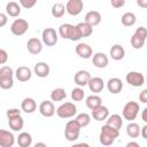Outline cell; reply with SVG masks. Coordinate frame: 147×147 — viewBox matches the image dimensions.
I'll return each instance as SVG.
<instances>
[{
  "label": "cell",
  "instance_id": "obj_36",
  "mask_svg": "<svg viewBox=\"0 0 147 147\" xmlns=\"http://www.w3.org/2000/svg\"><path fill=\"white\" fill-rule=\"evenodd\" d=\"M71 26H72V24H69V23L61 24L60 28H59V34H60V37H62L63 39H68Z\"/></svg>",
  "mask_w": 147,
  "mask_h": 147
},
{
  "label": "cell",
  "instance_id": "obj_24",
  "mask_svg": "<svg viewBox=\"0 0 147 147\" xmlns=\"http://www.w3.org/2000/svg\"><path fill=\"white\" fill-rule=\"evenodd\" d=\"M8 125L13 131H21L24 126V119L22 118L21 115L8 118Z\"/></svg>",
  "mask_w": 147,
  "mask_h": 147
},
{
  "label": "cell",
  "instance_id": "obj_45",
  "mask_svg": "<svg viewBox=\"0 0 147 147\" xmlns=\"http://www.w3.org/2000/svg\"><path fill=\"white\" fill-rule=\"evenodd\" d=\"M139 100L142 102V103H146L147 102V90H142L139 94Z\"/></svg>",
  "mask_w": 147,
  "mask_h": 147
},
{
  "label": "cell",
  "instance_id": "obj_6",
  "mask_svg": "<svg viewBox=\"0 0 147 147\" xmlns=\"http://www.w3.org/2000/svg\"><path fill=\"white\" fill-rule=\"evenodd\" d=\"M57 39H59L57 32L53 28H46L41 33L42 44H45L46 46H55L57 42Z\"/></svg>",
  "mask_w": 147,
  "mask_h": 147
},
{
  "label": "cell",
  "instance_id": "obj_7",
  "mask_svg": "<svg viewBox=\"0 0 147 147\" xmlns=\"http://www.w3.org/2000/svg\"><path fill=\"white\" fill-rule=\"evenodd\" d=\"M28 29L29 23L23 18H16L10 25V31L14 36H23L28 31Z\"/></svg>",
  "mask_w": 147,
  "mask_h": 147
},
{
  "label": "cell",
  "instance_id": "obj_13",
  "mask_svg": "<svg viewBox=\"0 0 147 147\" xmlns=\"http://www.w3.org/2000/svg\"><path fill=\"white\" fill-rule=\"evenodd\" d=\"M39 113L44 117H52L55 114V107L52 101L45 100L39 105Z\"/></svg>",
  "mask_w": 147,
  "mask_h": 147
},
{
  "label": "cell",
  "instance_id": "obj_33",
  "mask_svg": "<svg viewBox=\"0 0 147 147\" xmlns=\"http://www.w3.org/2000/svg\"><path fill=\"white\" fill-rule=\"evenodd\" d=\"M77 26L79 28V31H80V34H82V38H86V37H90L92 33H93V26H91L90 24H87L86 22H80L77 24Z\"/></svg>",
  "mask_w": 147,
  "mask_h": 147
},
{
  "label": "cell",
  "instance_id": "obj_49",
  "mask_svg": "<svg viewBox=\"0 0 147 147\" xmlns=\"http://www.w3.org/2000/svg\"><path fill=\"white\" fill-rule=\"evenodd\" d=\"M126 147H139V144L136 141H130L126 144Z\"/></svg>",
  "mask_w": 147,
  "mask_h": 147
},
{
  "label": "cell",
  "instance_id": "obj_9",
  "mask_svg": "<svg viewBox=\"0 0 147 147\" xmlns=\"http://www.w3.org/2000/svg\"><path fill=\"white\" fill-rule=\"evenodd\" d=\"M126 82L129 83V85L133 86V87H139L142 86L145 83V77L141 72L138 71H130L126 76H125Z\"/></svg>",
  "mask_w": 147,
  "mask_h": 147
},
{
  "label": "cell",
  "instance_id": "obj_47",
  "mask_svg": "<svg viewBox=\"0 0 147 147\" xmlns=\"http://www.w3.org/2000/svg\"><path fill=\"white\" fill-rule=\"evenodd\" d=\"M137 3L141 8H147V0H137Z\"/></svg>",
  "mask_w": 147,
  "mask_h": 147
},
{
  "label": "cell",
  "instance_id": "obj_11",
  "mask_svg": "<svg viewBox=\"0 0 147 147\" xmlns=\"http://www.w3.org/2000/svg\"><path fill=\"white\" fill-rule=\"evenodd\" d=\"M77 55L82 59H90L92 57L93 55V51H92V47L88 45V44H85V42H79L76 48H75Z\"/></svg>",
  "mask_w": 147,
  "mask_h": 147
},
{
  "label": "cell",
  "instance_id": "obj_28",
  "mask_svg": "<svg viewBox=\"0 0 147 147\" xmlns=\"http://www.w3.org/2000/svg\"><path fill=\"white\" fill-rule=\"evenodd\" d=\"M121 21H122V24H123L124 26H132V25L136 24L137 17H136V15H134L133 13L126 11V13H124V14L122 15Z\"/></svg>",
  "mask_w": 147,
  "mask_h": 147
},
{
  "label": "cell",
  "instance_id": "obj_16",
  "mask_svg": "<svg viewBox=\"0 0 147 147\" xmlns=\"http://www.w3.org/2000/svg\"><path fill=\"white\" fill-rule=\"evenodd\" d=\"M90 78H91V75H90V72L87 70H78L75 74L74 80L78 86H86L88 80H90Z\"/></svg>",
  "mask_w": 147,
  "mask_h": 147
},
{
  "label": "cell",
  "instance_id": "obj_26",
  "mask_svg": "<svg viewBox=\"0 0 147 147\" xmlns=\"http://www.w3.org/2000/svg\"><path fill=\"white\" fill-rule=\"evenodd\" d=\"M106 119H107L106 124H108V125H110L117 130H121V127L123 126V118L117 114H113V115L108 116Z\"/></svg>",
  "mask_w": 147,
  "mask_h": 147
},
{
  "label": "cell",
  "instance_id": "obj_15",
  "mask_svg": "<svg viewBox=\"0 0 147 147\" xmlns=\"http://www.w3.org/2000/svg\"><path fill=\"white\" fill-rule=\"evenodd\" d=\"M15 76L17 78V80L20 82H28L31 79V76H32V71L30 68L25 67V65H22V67H18L15 71Z\"/></svg>",
  "mask_w": 147,
  "mask_h": 147
},
{
  "label": "cell",
  "instance_id": "obj_22",
  "mask_svg": "<svg viewBox=\"0 0 147 147\" xmlns=\"http://www.w3.org/2000/svg\"><path fill=\"white\" fill-rule=\"evenodd\" d=\"M21 108H22V110L24 113L32 114L37 109V103H36L34 99H32V98H25V99H23V101L21 103Z\"/></svg>",
  "mask_w": 147,
  "mask_h": 147
},
{
  "label": "cell",
  "instance_id": "obj_27",
  "mask_svg": "<svg viewBox=\"0 0 147 147\" xmlns=\"http://www.w3.org/2000/svg\"><path fill=\"white\" fill-rule=\"evenodd\" d=\"M17 144L20 147H29L32 144V137L28 132H22L18 134L17 138Z\"/></svg>",
  "mask_w": 147,
  "mask_h": 147
},
{
  "label": "cell",
  "instance_id": "obj_21",
  "mask_svg": "<svg viewBox=\"0 0 147 147\" xmlns=\"http://www.w3.org/2000/svg\"><path fill=\"white\" fill-rule=\"evenodd\" d=\"M34 74L40 77V78H45L49 75V71H51V68L49 65L46 63V62H38L36 65H34Z\"/></svg>",
  "mask_w": 147,
  "mask_h": 147
},
{
  "label": "cell",
  "instance_id": "obj_23",
  "mask_svg": "<svg viewBox=\"0 0 147 147\" xmlns=\"http://www.w3.org/2000/svg\"><path fill=\"white\" fill-rule=\"evenodd\" d=\"M125 56V49L123 48V46L116 44L114 46H111L110 48V57L115 61H119Z\"/></svg>",
  "mask_w": 147,
  "mask_h": 147
},
{
  "label": "cell",
  "instance_id": "obj_2",
  "mask_svg": "<svg viewBox=\"0 0 147 147\" xmlns=\"http://www.w3.org/2000/svg\"><path fill=\"white\" fill-rule=\"evenodd\" d=\"M146 38H147V30L146 28L144 26H139L134 33L132 34L131 37V46L134 48V49H140L142 48V46L145 45V41H146Z\"/></svg>",
  "mask_w": 147,
  "mask_h": 147
},
{
  "label": "cell",
  "instance_id": "obj_31",
  "mask_svg": "<svg viewBox=\"0 0 147 147\" xmlns=\"http://www.w3.org/2000/svg\"><path fill=\"white\" fill-rule=\"evenodd\" d=\"M126 133H127V136L131 137V138H137V137H139V136H140V125L131 121V123L126 126Z\"/></svg>",
  "mask_w": 147,
  "mask_h": 147
},
{
  "label": "cell",
  "instance_id": "obj_25",
  "mask_svg": "<svg viewBox=\"0 0 147 147\" xmlns=\"http://www.w3.org/2000/svg\"><path fill=\"white\" fill-rule=\"evenodd\" d=\"M6 13L11 17H17L21 14V5L15 1H10L6 5Z\"/></svg>",
  "mask_w": 147,
  "mask_h": 147
},
{
  "label": "cell",
  "instance_id": "obj_37",
  "mask_svg": "<svg viewBox=\"0 0 147 147\" xmlns=\"http://www.w3.org/2000/svg\"><path fill=\"white\" fill-rule=\"evenodd\" d=\"M84 96H85V92L80 86L76 87L71 91V98L74 101H82L84 99Z\"/></svg>",
  "mask_w": 147,
  "mask_h": 147
},
{
  "label": "cell",
  "instance_id": "obj_4",
  "mask_svg": "<svg viewBox=\"0 0 147 147\" xmlns=\"http://www.w3.org/2000/svg\"><path fill=\"white\" fill-rule=\"evenodd\" d=\"M60 118H71L77 114V107L72 102H64L55 110Z\"/></svg>",
  "mask_w": 147,
  "mask_h": 147
},
{
  "label": "cell",
  "instance_id": "obj_1",
  "mask_svg": "<svg viewBox=\"0 0 147 147\" xmlns=\"http://www.w3.org/2000/svg\"><path fill=\"white\" fill-rule=\"evenodd\" d=\"M118 136H119V130H117V129H115V127H113L108 124H105L101 127L99 140L103 146H110V145L114 144L115 139Z\"/></svg>",
  "mask_w": 147,
  "mask_h": 147
},
{
  "label": "cell",
  "instance_id": "obj_34",
  "mask_svg": "<svg viewBox=\"0 0 147 147\" xmlns=\"http://www.w3.org/2000/svg\"><path fill=\"white\" fill-rule=\"evenodd\" d=\"M75 121L79 124L80 127H86V126L90 124V122H91V117H90L88 114H86V113H82V114H78V115L76 116Z\"/></svg>",
  "mask_w": 147,
  "mask_h": 147
},
{
  "label": "cell",
  "instance_id": "obj_48",
  "mask_svg": "<svg viewBox=\"0 0 147 147\" xmlns=\"http://www.w3.org/2000/svg\"><path fill=\"white\" fill-rule=\"evenodd\" d=\"M141 119L146 123L147 122V108H145L144 110H142V114H141Z\"/></svg>",
  "mask_w": 147,
  "mask_h": 147
},
{
  "label": "cell",
  "instance_id": "obj_32",
  "mask_svg": "<svg viewBox=\"0 0 147 147\" xmlns=\"http://www.w3.org/2000/svg\"><path fill=\"white\" fill-rule=\"evenodd\" d=\"M65 98H67V93H65L64 88H62V87L54 88L51 92V99H52V101H62Z\"/></svg>",
  "mask_w": 147,
  "mask_h": 147
},
{
  "label": "cell",
  "instance_id": "obj_40",
  "mask_svg": "<svg viewBox=\"0 0 147 147\" xmlns=\"http://www.w3.org/2000/svg\"><path fill=\"white\" fill-rule=\"evenodd\" d=\"M18 1H20V5L23 8H26V9H30V8L34 7L36 3H37V0H18Z\"/></svg>",
  "mask_w": 147,
  "mask_h": 147
},
{
  "label": "cell",
  "instance_id": "obj_19",
  "mask_svg": "<svg viewBox=\"0 0 147 147\" xmlns=\"http://www.w3.org/2000/svg\"><path fill=\"white\" fill-rule=\"evenodd\" d=\"M84 22H86L91 26H96L101 22V14L96 10H90V11L86 13Z\"/></svg>",
  "mask_w": 147,
  "mask_h": 147
},
{
  "label": "cell",
  "instance_id": "obj_8",
  "mask_svg": "<svg viewBox=\"0 0 147 147\" xmlns=\"http://www.w3.org/2000/svg\"><path fill=\"white\" fill-rule=\"evenodd\" d=\"M84 8L83 0H68L65 5V11L71 16H77L82 13Z\"/></svg>",
  "mask_w": 147,
  "mask_h": 147
},
{
  "label": "cell",
  "instance_id": "obj_43",
  "mask_svg": "<svg viewBox=\"0 0 147 147\" xmlns=\"http://www.w3.org/2000/svg\"><path fill=\"white\" fill-rule=\"evenodd\" d=\"M8 60V54L5 49H0V64H5Z\"/></svg>",
  "mask_w": 147,
  "mask_h": 147
},
{
  "label": "cell",
  "instance_id": "obj_18",
  "mask_svg": "<svg viewBox=\"0 0 147 147\" xmlns=\"http://www.w3.org/2000/svg\"><path fill=\"white\" fill-rule=\"evenodd\" d=\"M87 85H88V88L93 93H100L103 90V87H105L103 79L100 78V77H93V78L91 77L88 83H87Z\"/></svg>",
  "mask_w": 147,
  "mask_h": 147
},
{
  "label": "cell",
  "instance_id": "obj_12",
  "mask_svg": "<svg viewBox=\"0 0 147 147\" xmlns=\"http://www.w3.org/2000/svg\"><path fill=\"white\" fill-rule=\"evenodd\" d=\"M26 48L29 53L37 55L42 51V41L38 38H30L26 42Z\"/></svg>",
  "mask_w": 147,
  "mask_h": 147
},
{
  "label": "cell",
  "instance_id": "obj_5",
  "mask_svg": "<svg viewBox=\"0 0 147 147\" xmlns=\"http://www.w3.org/2000/svg\"><path fill=\"white\" fill-rule=\"evenodd\" d=\"M139 110H140V106H139L138 102H136V101H129L127 103H125L122 114H123V117L125 119H127V121L131 122V121H134L137 118Z\"/></svg>",
  "mask_w": 147,
  "mask_h": 147
},
{
  "label": "cell",
  "instance_id": "obj_39",
  "mask_svg": "<svg viewBox=\"0 0 147 147\" xmlns=\"http://www.w3.org/2000/svg\"><path fill=\"white\" fill-rule=\"evenodd\" d=\"M6 76H14V71L8 65H3L2 68H0V77H6Z\"/></svg>",
  "mask_w": 147,
  "mask_h": 147
},
{
  "label": "cell",
  "instance_id": "obj_3",
  "mask_svg": "<svg viewBox=\"0 0 147 147\" xmlns=\"http://www.w3.org/2000/svg\"><path fill=\"white\" fill-rule=\"evenodd\" d=\"M80 126L79 124L75 121L71 119L65 124V129H64V137L68 141H75L78 139L79 133H80Z\"/></svg>",
  "mask_w": 147,
  "mask_h": 147
},
{
  "label": "cell",
  "instance_id": "obj_30",
  "mask_svg": "<svg viewBox=\"0 0 147 147\" xmlns=\"http://www.w3.org/2000/svg\"><path fill=\"white\" fill-rule=\"evenodd\" d=\"M51 13H52V16L55 17V18H60L64 15L65 13V6L61 2H56L52 6V9H51Z\"/></svg>",
  "mask_w": 147,
  "mask_h": 147
},
{
  "label": "cell",
  "instance_id": "obj_46",
  "mask_svg": "<svg viewBox=\"0 0 147 147\" xmlns=\"http://www.w3.org/2000/svg\"><path fill=\"white\" fill-rule=\"evenodd\" d=\"M140 134L142 136L144 139H147V125H144L142 127H140Z\"/></svg>",
  "mask_w": 147,
  "mask_h": 147
},
{
  "label": "cell",
  "instance_id": "obj_41",
  "mask_svg": "<svg viewBox=\"0 0 147 147\" xmlns=\"http://www.w3.org/2000/svg\"><path fill=\"white\" fill-rule=\"evenodd\" d=\"M21 115V110L17 109V108H11V109H8L7 113H6V116L7 118H11V117H15V116H18Z\"/></svg>",
  "mask_w": 147,
  "mask_h": 147
},
{
  "label": "cell",
  "instance_id": "obj_17",
  "mask_svg": "<svg viewBox=\"0 0 147 147\" xmlns=\"http://www.w3.org/2000/svg\"><path fill=\"white\" fill-rule=\"evenodd\" d=\"M109 116V110L107 107L100 105L99 107L92 109V117L98 121V122H101V121H105L107 117Z\"/></svg>",
  "mask_w": 147,
  "mask_h": 147
},
{
  "label": "cell",
  "instance_id": "obj_14",
  "mask_svg": "<svg viewBox=\"0 0 147 147\" xmlns=\"http://www.w3.org/2000/svg\"><path fill=\"white\" fill-rule=\"evenodd\" d=\"M92 62H93L94 67H96L99 69H102V68H106L108 65L109 59H108V56L105 53L98 52L94 55H92Z\"/></svg>",
  "mask_w": 147,
  "mask_h": 147
},
{
  "label": "cell",
  "instance_id": "obj_50",
  "mask_svg": "<svg viewBox=\"0 0 147 147\" xmlns=\"http://www.w3.org/2000/svg\"><path fill=\"white\" fill-rule=\"evenodd\" d=\"M37 146H45V147H46V144H44V142H37V144H36V147H37Z\"/></svg>",
  "mask_w": 147,
  "mask_h": 147
},
{
  "label": "cell",
  "instance_id": "obj_10",
  "mask_svg": "<svg viewBox=\"0 0 147 147\" xmlns=\"http://www.w3.org/2000/svg\"><path fill=\"white\" fill-rule=\"evenodd\" d=\"M15 144V137L11 132L0 129V147H11Z\"/></svg>",
  "mask_w": 147,
  "mask_h": 147
},
{
  "label": "cell",
  "instance_id": "obj_20",
  "mask_svg": "<svg viewBox=\"0 0 147 147\" xmlns=\"http://www.w3.org/2000/svg\"><path fill=\"white\" fill-rule=\"evenodd\" d=\"M107 87L109 90L110 93L113 94H118L122 90H123V82L119 79V78H110L107 83Z\"/></svg>",
  "mask_w": 147,
  "mask_h": 147
},
{
  "label": "cell",
  "instance_id": "obj_42",
  "mask_svg": "<svg viewBox=\"0 0 147 147\" xmlns=\"http://www.w3.org/2000/svg\"><path fill=\"white\" fill-rule=\"evenodd\" d=\"M110 3L114 8H122L125 5V0H110Z\"/></svg>",
  "mask_w": 147,
  "mask_h": 147
},
{
  "label": "cell",
  "instance_id": "obj_35",
  "mask_svg": "<svg viewBox=\"0 0 147 147\" xmlns=\"http://www.w3.org/2000/svg\"><path fill=\"white\" fill-rule=\"evenodd\" d=\"M14 85V78L10 76H6V77H0V87L2 90H9Z\"/></svg>",
  "mask_w": 147,
  "mask_h": 147
},
{
  "label": "cell",
  "instance_id": "obj_29",
  "mask_svg": "<svg viewBox=\"0 0 147 147\" xmlns=\"http://www.w3.org/2000/svg\"><path fill=\"white\" fill-rule=\"evenodd\" d=\"M86 107L88 108V109H94V108H96V107H99L100 105H102V100H101V98L99 96V95H96V94H93V95H90V96H87L86 98Z\"/></svg>",
  "mask_w": 147,
  "mask_h": 147
},
{
  "label": "cell",
  "instance_id": "obj_38",
  "mask_svg": "<svg viewBox=\"0 0 147 147\" xmlns=\"http://www.w3.org/2000/svg\"><path fill=\"white\" fill-rule=\"evenodd\" d=\"M82 38V34H80V31H79V28L77 25H72L71 29H70V33H69V40L71 41H77Z\"/></svg>",
  "mask_w": 147,
  "mask_h": 147
},
{
  "label": "cell",
  "instance_id": "obj_44",
  "mask_svg": "<svg viewBox=\"0 0 147 147\" xmlns=\"http://www.w3.org/2000/svg\"><path fill=\"white\" fill-rule=\"evenodd\" d=\"M8 22V17H7V14H3V13H0V28L5 26Z\"/></svg>",
  "mask_w": 147,
  "mask_h": 147
}]
</instances>
